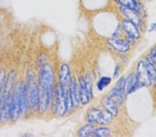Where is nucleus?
I'll list each match as a JSON object with an SVG mask.
<instances>
[{
  "label": "nucleus",
  "mask_w": 156,
  "mask_h": 137,
  "mask_svg": "<svg viewBox=\"0 0 156 137\" xmlns=\"http://www.w3.org/2000/svg\"><path fill=\"white\" fill-rule=\"evenodd\" d=\"M24 80L28 94L30 117L37 115L39 108V89L37 71L33 67H27L24 74Z\"/></svg>",
  "instance_id": "7ed1b4c3"
},
{
  "label": "nucleus",
  "mask_w": 156,
  "mask_h": 137,
  "mask_svg": "<svg viewBox=\"0 0 156 137\" xmlns=\"http://www.w3.org/2000/svg\"><path fill=\"white\" fill-rule=\"evenodd\" d=\"M21 118H30L29 98L24 77L18 78L12 91L9 125L16 124Z\"/></svg>",
  "instance_id": "f03ea898"
},
{
  "label": "nucleus",
  "mask_w": 156,
  "mask_h": 137,
  "mask_svg": "<svg viewBox=\"0 0 156 137\" xmlns=\"http://www.w3.org/2000/svg\"><path fill=\"white\" fill-rule=\"evenodd\" d=\"M70 91H71L72 97L74 102V108H79L80 102L79 98V83L75 76L72 77L71 83H70Z\"/></svg>",
  "instance_id": "4468645a"
},
{
  "label": "nucleus",
  "mask_w": 156,
  "mask_h": 137,
  "mask_svg": "<svg viewBox=\"0 0 156 137\" xmlns=\"http://www.w3.org/2000/svg\"><path fill=\"white\" fill-rule=\"evenodd\" d=\"M79 91L80 104H82L83 105H86L89 103L91 96L86 87L83 76H80L79 78Z\"/></svg>",
  "instance_id": "9d476101"
},
{
  "label": "nucleus",
  "mask_w": 156,
  "mask_h": 137,
  "mask_svg": "<svg viewBox=\"0 0 156 137\" xmlns=\"http://www.w3.org/2000/svg\"><path fill=\"white\" fill-rule=\"evenodd\" d=\"M7 74H8V69L4 66L0 67V96L3 94V89Z\"/></svg>",
  "instance_id": "412c9836"
},
{
  "label": "nucleus",
  "mask_w": 156,
  "mask_h": 137,
  "mask_svg": "<svg viewBox=\"0 0 156 137\" xmlns=\"http://www.w3.org/2000/svg\"><path fill=\"white\" fill-rule=\"evenodd\" d=\"M96 129L92 123H88L80 128L77 132V135L80 137L94 136V132Z\"/></svg>",
  "instance_id": "a211bd4d"
},
{
  "label": "nucleus",
  "mask_w": 156,
  "mask_h": 137,
  "mask_svg": "<svg viewBox=\"0 0 156 137\" xmlns=\"http://www.w3.org/2000/svg\"><path fill=\"white\" fill-rule=\"evenodd\" d=\"M111 130L105 127L95 129L94 132V136L96 137H108L111 136Z\"/></svg>",
  "instance_id": "4be33fe9"
},
{
  "label": "nucleus",
  "mask_w": 156,
  "mask_h": 137,
  "mask_svg": "<svg viewBox=\"0 0 156 137\" xmlns=\"http://www.w3.org/2000/svg\"><path fill=\"white\" fill-rule=\"evenodd\" d=\"M119 9L121 13H122L124 16H125L126 18L127 19L133 22V23L136 24L137 26H140L141 22H142V19H141L140 17L139 16V15L137 14V12L133 11V10L121 6H119Z\"/></svg>",
  "instance_id": "f8f14e48"
},
{
  "label": "nucleus",
  "mask_w": 156,
  "mask_h": 137,
  "mask_svg": "<svg viewBox=\"0 0 156 137\" xmlns=\"http://www.w3.org/2000/svg\"><path fill=\"white\" fill-rule=\"evenodd\" d=\"M109 45L116 51L121 52V53H126L130 50V44L127 41L124 39L112 38L108 39Z\"/></svg>",
  "instance_id": "ddd939ff"
},
{
  "label": "nucleus",
  "mask_w": 156,
  "mask_h": 137,
  "mask_svg": "<svg viewBox=\"0 0 156 137\" xmlns=\"http://www.w3.org/2000/svg\"><path fill=\"white\" fill-rule=\"evenodd\" d=\"M71 69L67 63H62L60 65L58 72V82L64 89L65 91L70 87L72 80Z\"/></svg>",
  "instance_id": "423d86ee"
},
{
  "label": "nucleus",
  "mask_w": 156,
  "mask_h": 137,
  "mask_svg": "<svg viewBox=\"0 0 156 137\" xmlns=\"http://www.w3.org/2000/svg\"><path fill=\"white\" fill-rule=\"evenodd\" d=\"M39 89V108L37 114L44 115L51 108L56 84V74L50 62L36 68Z\"/></svg>",
  "instance_id": "f257e3e1"
},
{
  "label": "nucleus",
  "mask_w": 156,
  "mask_h": 137,
  "mask_svg": "<svg viewBox=\"0 0 156 137\" xmlns=\"http://www.w3.org/2000/svg\"><path fill=\"white\" fill-rule=\"evenodd\" d=\"M119 69H120V67L119 65L116 66L115 69V71H114V78H116V77L118 76V74H119Z\"/></svg>",
  "instance_id": "cd10ccee"
},
{
  "label": "nucleus",
  "mask_w": 156,
  "mask_h": 137,
  "mask_svg": "<svg viewBox=\"0 0 156 137\" xmlns=\"http://www.w3.org/2000/svg\"><path fill=\"white\" fill-rule=\"evenodd\" d=\"M85 78V84H86V87L88 91H89V94L90 96H92L93 95V87H92V80L91 76H90L89 74L86 75V76L84 77Z\"/></svg>",
  "instance_id": "b1692460"
},
{
  "label": "nucleus",
  "mask_w": 156,
  "mask_h": 137,
  "mask_svg": "<svg viewBox=\"0 0 156 137\" xmlns=\"http://www.w3.org/2000/svg\"><path fill=\"white\" fill-rule=\"evenodd\" d=\"M101 113V110L97 108H93L88 111L87 114V121L89 123H97L99 116Z\"/></svg>",
  "instance_id": "6ab92c4d"
},
{
  "label": "nucleus",
  "mask_w": 156,
  "mask_h": 137,
  "mask_svg": "<svg viewBox=\"0 0 156 137\" xmlns=\"http://www.w3.org/2000/svg\"><path fill=\"white\" fill-rule=\"evenodd\" d=\"M135 38H133V37L130 36H128V35H127V42H128V43H129V44H135Z\"/></svg>",
  "instance_id": "a878e982"
},
{
  "label": "nucleus",
  "mask_w": 156,
  "mask_h": 137,
  "mask_svg": "<svg viewBox=\"0 0 156 137\" xmlns=\"http://www.w3.org/2000/svg\"><path fill=\"white\" fill-rule=\"evenodd\" d=\"M140 84L138 82L137 76L134 74H131L128 76L124 82V92L126 95L133 93L139 89Z\"/></svg>",
  "instance_id": "1a4fd4ad"
},
{
  "label": "nucleus",
  "mask_w": 156,
  "mask_h": 137,
  "mask_svg": "<svg viewBox=\"0 0 156 137\" xmlns=\"http://www.w3.org/2000/svg\"><path fill=\"white\" fill-rule=\"evenodd\" d=\"M144 64L153 83H156V66L151 60L149 56H147L144 60Z\"/></svg>",
  "instance_id": "f3484780"
},
{
  "label": "nucleus",
  "mask_w": 156,
  "mask_h": 137,
  "mask_svg": "<svg viewBox=\"0 0 156 137\" xmlns=\"http://www.w3.org/2000/svg\"><path fill=\"white\" fill-rule=\"evenodd\" d=\"M112 118L113 116H112L109 112H108L106 110L101 111V113L97 123L102 125H105L111 123Z\"/></svg>",
  "instance_id": "aec40b11"
},
{
  "label": "nucleus",
  "mask_w": 156,
  "mask_h": 137,
  "mask_svg": "<svg viewBox=\"0 0 156 137\" xmlns=\"http://www.w3.org/2000/svg\"><path fill=\"white\" fill-rule=\"evenodd\" d=\"M102 105L105 109V110H106L108 112L111 114L113 116H117L119 114V109L117 108V105L115 103H113L112 101L107 97L103 98L101 101Z\"/></svg>",
  "instance_id": "dca6fc26"
},
{
  "label": "nucleus",
  "mask_w": 156,
  "mask_h": 137,
  "mask_svg": "<svg viewBox=\"0 0 156 137\" xmlns=\"http://www.w3.org/2000/svg\"><path fill=\"white\" fill-rule=\"evenodd\" d=\"M17 76H18V74L16 68H12L8 71L3 89V97L12 94L14 87L18 80Z\"/></svg>",
  "instance_id": "0eeeda50"
},
{
  "label": "nucleus",
  "mask_w": 156,
  "mask_h": 137,
  "mask_svg": "<svg viewBox=\"0 0 156 137\" xmlns=\"http://www.w3.org/2000/svg\"><path fill=\"white\" fill-rule=\"evenodd\" d=\"M115 3L121 6L133 10L138 12L141 10L140 4L137 0H113Z\"/></svg>",
  "instance_id": "2eb2a0df"
},
{
  "label": "nucleus",
  "mask_w": 156,
  "mask_h": 137,
  "mask_svg": "<svg viewBox=\"0 0 156 137\" xmlns=\"http://www.w3.org/2000/svg\"><path fill=\"white\" fill-rule=\"evenodd\" d=\"M51 108L54 114L59 118L64 117L67 114L65 91L58 82L56 84Z\"/></svg>",
  "instance_id": "20e7f679"
},
{
  "label": "nucleus",
  "mask_w": 156,
  "mask_h": 137,
  "mask_svg": "<svg viewBox=\"0 0 156 137\" xmlns=\"http://www.w3.org/2000/svg\"><path fill=\"white\" fill-rule=\"evenodd\" d=\"M122 28L124 30L128 36L133 37L135 39L140 38L141 34L140 30L136 24L130 22L128 19H124L122 22Z\"/></svg>",
  "instance_id": "9b49d317"
},
{
  "label": "nucleus",
  "mask_w": 156,
  "mask_h": 137,
  "mask_svg": "<svg viewBox=\"0 0 156 137\" xmlns=\"http://www.w3.org/2000/svg\"><path fill=\"white\" fill-rule=\"evenodd\" d=\"M149 57H150L151 60H152V62L156 66V46L153 47V48L151 49Z\"/></svg>",
  "instance_id": "393cba45"
},
{
  "label": "nucleus",
  "mask_w": 156,
  "mask_h": 137,
  "mask_svg": "<svg viewBox=\"0 0 156 137\" xmlns=\"http://www.w3.org/2000/svg\"><path fill=\"white\" fill-rule=\"evenodd\" d=\"M149 31L152 32V31H156V22H153L151 24L150 29H149Z\"/></svg>",
  "instance_id": "bb28decb"
},
{
  "label": "nucleus",
  "mask_w": 156,
  "mask_h": 137,
  "mask_svg": "<svg viewBox=\"0 0 156 137\" xmlns=\"http://www.w3.org/2000/svg\"><path fill=\"white\" fill-rule=\"evenodd\" d=\"M124 82L125 79L124 77H121L118 80L114 88L110 91L108 98L117 105H121L124 102Z\"/></svg>",
  "instance_id": "39448f33"
},
{
  "label": "nucleus",
  "mask_w": 156,
  "mask_h": 137,
  "mask_svg": "<svg viewBox=\"0 0 156 137\" xmlns=\"http://www.w3.org/2000/svg\"><path fill=\"white\" fill-rule=\"evenodd\" d=\"M137 78L140 87H150L152 85V81L146 68L144 61L138 62L137 66Z\"/></svg>",
  "instance_id": "6e6552de"
},
{
  "label": "nucleus",
  "mask_w": 156,
  "mask_h": 137,
  "mask_svg": "<svg viewBox=\"0 0 156 137\" xmlns=\"http://www.w3.org/2000/svg\"><path fill=\"white\" fill-rule=\"evenodd\" d=\"M110 82H111V78H110V77H108V76L102 77V78H101L99 80V82L97 83L98 89L100 91H102L103 89H105V87H107L108 85H109Z\"/></svg>",
  "instance_id": "5701e85b"
}]
</instances>
